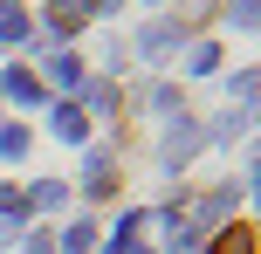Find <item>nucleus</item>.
I'll use <instances>...</instances> for the list:
<instances>
[{
	"mask_svg": "<svg viewBox=\"0 0 261 254\" xmlns=\"http://www.w3.org/2000/svg\"><path fill=\"white\" fill-rule=\"evenodd\" d=\"M48 82H62V90H76V82H83V62H76V55H55V62H48Z\"/></svg>",
	"mask_w": 261,
	"mask_h": 254,
	"instance_id": "nucleus-9",
	"label": "nucleus"
},
{
	"mask_svg": "<svg viewBox=\"0 0 261 254\" xmlns=\"http://www.w3.org/2000/svg\"><path fill=\"white\" fill-rule=\"evenodd\" d=\"M83 21H90V7H83V0H48V35H76Z\"/></svg>",
	"mask_w": 261,
	"mask_h": 254,
	"instance_id": "nucleus-3",
	"label": "nucleus"
},
{
	"mask_svg": "<svg viewBox=\"0 0 261 254\" xmlns=\"http://www.w3.org/2000/svg\"><path fill=\"white\" fill-rule=\"evenodd\" d=\"M28 254H55V241H48V234H35V241H28Z\"/></svg>",
	"mask_w": 261,
	"mask_h": 254,
	"instance_id": "nucleus-18",
	"label": "nucleus"
},
{
	"mask_svg": "<svg viewBox=\"0 0 261 254\" xmlns=\"http://www.w3.org/2000/svg\"><path fill=\"white\" fill-rule=\"evenodd\" d=\"M179 35H186L179 21H151V27H144V35H138V48H144V55H165V48H172V41H179Z\"/></svg>",
	"mask_w": 261,
	"mask_h": 254,
	"instance_id": "nucleus-6",
	"label": "nucleus"
},
{
	"mask_svg": "<svg viewBox=\"0 0 261 254\" xmlns=\"http://www.w3.org/2000/svg\"><path fill=\"white\" fill-rule=\"evenodd\" d=\"M83 103H90V110H110L117 90H110V82H83ZM90 110H83V117H90Z\"/></svg>",
	"mask_w": 261,
	"mask_h": 254,
	"instance_id": "nucleus-14",
	"label": "nucleus"
},
{
	"mask_svg": "<svg viewBox=\"0 0 261 254\" xmlns=\"http://www.w3.org/2000/svg\"><path fill=\"white\" fill-rule=\"evenodd\" d=\"M28 213H35V206H28V192H14V186H0V220H14V227H21Z\"/></svg>",
	"mask_w": 261,
	"mask_h": 254,
	"instance_id": "nucleus-11",
	"label": "nucleus"
},
{
	"mask_svg": "<svg viewBox=\"0 0 261 254\" xmlns=\"http://www.w3.org/2000/svg\"><path fill=\"white\" fill-rule=\"evenodd\" d=\"M83 7H90V14H110V7H117V0H83Z\"/></svg>",
	"mask_w": 261,
	"mask_h": 254,
	"instance_id": "nucleus-19",
	"label": "nucleus"
},
{
	"mask_svg": "<svg viewBox=\"0 0 261 254\" xmlns=\"http://www.w3.org/2000/svg\"><path fill=\"white\" fill-rule=\"evenodd\" d=\"M90 241H96V227H90V220H76V227H69L55 247H69V254H90Z\"/></svg>",
	"mask_w": 261,
	"mask_h": 254,
	"instance_id": "nucleus-13",
	"label": "nucleus"
},
{
	"mask_svg": "<svg viewBox=\"0 0 261 254\" xmlns=\"http://www.w3.org/2000/svg\"><path fill=\"white\" fill-rule=\"evenodd\" d=\"M48 124H55V137H62V145H83V137H90L83 103H55V110H48Z\"/></svg>",
	"mask_w": 261,
	"mask_h": 254,
	"instance_id": "nucleus-2",
	"label": "nucleus"
},
{
	"mask_svg": "<svg viewBox=\"0 0 261 254\" xmlns=\"http://www.w3.org/2000/svg\"><path fill=\"white\" fill-rule=\"evenodd\" d=\"M213 254H254V227H220L213 234Z\"/></svg>",
	"mask_w": 261,
	"mask_h": 254,
	"instance_id": "nucleus-7",
	"label": "nucleus"
},
{
	"mask_svg": "<svg viewBox=\"0 0 261 254\" xmlns=\"http://www.w3.org/2000/svg\"><path fill=\"white\" fill-rule=\"evenodd\" d=\"M199 151V124H172V137H165V165H186Z\"/></svg>",
	"mask_w": 261,
	"mask_h": 254,
	"instance_id": "nucleus-5",
	"label": "nucleus"
},
{
	"mask_svg": "<svg viewBox=\"0 0 261 254\" xmlns=\"http://www.w3.org/2000/svg\"><path fill=\"white\" fill-rule=\"evenodd\" d=\"M186 69H193V76H213V69H220V48H213V41H199V48H193V62H186Z\"/></svg>",
	"mask_w": 261,
	"mask_h": 254,
	"instance_id": "nucleus-15",
	"label": "nucleus"
},
{
	"mask_svg": "<svg viewBox=\"0 0 261 254\" xmlns=\"http://www.w3.org/2000/svg\"><path fill=\"white\" fill-rule=\"evenodd\" d=\"M138 227H144V213H124V227H117V241H110V254H144V247H138Z\"/></svg>",
	"mask_w": 261,
	"mask_h": 254,
	"instance_id": "nucleus-10",
	"label": "nucleus"
},
{
	"mask_svg": "<svg viewBox=\"0 0 261 254\" xmlns=\"http://www.w3.org/2000/svg\"><path fill=\"white\" fill-rule=\"evenodd\" d=\"M0 96H14V103H41V76H28V69H7V76H0Z\"/></svg>",
	"mask_w": 261,
	"mask_h": 254,
	"instance_id": "nucleus-4",
	"label": "nucleus"
},
{
	"mask_svg": "<svg viewBox=\"0 0 261 254\" xmlns=\"http://www.w3.org/2000/svg\"><path fill=\"white\" fill-rule=\"evenodd\" d=\"M227 14H234L241 27H254V14H261V0H234V7H227Z\"/></svg>",
	"mask_w": 261,
	"mask_h": 254,
	"instance_id": "nucleus-17",
	"label": "nucleus"
},
{
	"mask_svg": "<svg viewBox=\"0 0 261 254\" xmlns=\"http://www.w3.org/2000/svg\"><path fill=\"white\" fill-rule=\"evenodd\" d=\"M21 151H28V131H21V124H7V131H0V158H21Z\"/></svg>",
	"mask_w": 261,
	"mask_h": 254,
	"instance_id": "nucleus-16",
	"label": "nucleus"
},
{
	"mask_svg": "<svg viewBox=\"0 0 261 254\" xmlns=\"http://www.w3.org/2000/svg\"><path fill=\"white\" fill-rule=\"evenodd\" d=\"M227 206H234L227 192H206V200H199V227H220V220H227Z\"/></svg>",
	"mask_w": 261,
	"mask_h": 254,
	"instance_id": "nucleus-12",
	"label": "nucleus"
},
{
	"mask_svg": "<svg viewBox=\"0 0 261 254\" xmlns=\"http://www.w3.org/2000/svg\"><path fill=\"white\" fill-rule=\"evenodd\" d=\"M83 192H90V200H110V192H117V158H110V151H90V165H83Z\"/></svg>",
	"mask_w": 261,
	"mask_h": 254,
	"instance_id": "nucleus-1",
	"label": "nucleus"
},
{
	"mask_svg": "<svg viewBox=\"0 0 261 254\" xmlns=\"http://www.w3.org/2000/svg\"><path fill=\"white\" fill-rule=\"evenodd\" d=\"M21 35H35L28 14H21V0H0V41H21Z\"/></svg>",
	"mask_w": 261,
	"mask_h": 254,
	"instance_id": "nucleus-8",
	"label": "nucleus"
}]
</instances>
